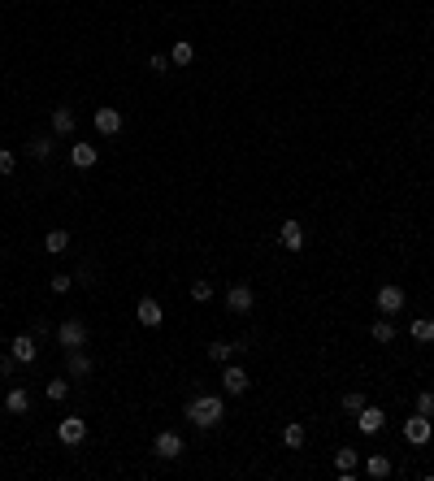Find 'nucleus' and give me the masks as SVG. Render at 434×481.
Masks as SVG:
<instances>
[{
	"mask_svg": "<svg viewBox=\"0 0 434 481\" xmlns=\"http://www.w3.org/2000/svg\"><path fill=\"white\" fill-rule=\"evenodd\" d=\"M66 373H70V382H87L96 373V360L83 347H74V351H66Z\"/></svg>",
	"mask_w": 434,
	"mask_h": 481,
	"instance_id": "nucleus-10",
	"label": "nucleus"
},
{
	"mask_svg": "<svg viewBox=\"0 0 434 481\" xmlns=\"http://www.w3.org/2000/svg\"><path fill=\"white\" fill-rule=\"evenodd\" d=\"M304 438H308V430H304L300 420H287V425H283V447H287V451H300Z\"/></svg>",
	"mask_w": 434,
	"mask_h": 481,
	"instance_id": "nucleus-22",
	"label": "nucleus"
},
{
	"mask_svg": "<svg viewBox=\"0 0 434 481\" xmlns=\"http://www.w3.org/2000/svg\"><path fill=\"white\" fill-rule=\"evenodd\" d=\"M430 438H434V416L413 412V416L404 420V443H413V447H430Z\"/></svg>",
	"mask_w": 434,
	"mask_h": 481,
	"instance_id": "nucleus-3",
	"label": "nucleus"
},
{
	"mask_svg": "<svg viewBox=\"0 0 434 481\" xmlns=\"http://www.w3.org/2000/svg\"><path fill=\"white\" fill-rule=\"evenodd\" d=\"M70 160H74V170H96L100 148H96L91 139H74V148H70Z\"/></svg>",
	"mask_w": 434,
	"mask_h": 481,
	"instance_id": "nucleus-15",
	"label": "nucleus"
},
{
	"mask_svg": "<svg viewBox=\"0 0 434 481\" xmlns=\"http://www.w3.org/2000/svg\"><path fill=\"white\" fill-rule=\"evenodd\" d=\"M187 447H183V434H174V430H161L156 438H152V455L156 460H178Z\"/></svg>",
	"mask_w": 434,
	"mask_h": 481,
	"instance_id": "nucleus-7",
	"label": "nucleus"
},
{
	"mask_svg": "<svg viewBox=\"0 0 434 481\" xmlns=\"http://www.w3.org/2000/svg\"><path fill=\"white\" fill-rule=\"evenodd\" d=\"M57 343H61L66 351L87 347V326H83V316H66V321H61V326H57Z\"/></svg>",
	"mask_w": 434,
	"mask_h": 481,
	"instance_id": "nucleus-4",
	"label": "nucleus"
},
{
	"mask_svg": "<svg viewBox=\"0 0 434 481\" xmlns=\"http://www.w3.org/2000/svg\"><path fill=\"white\" fill-rule=\"evenodd\" d=\"M252 304H256V295H252L248 282H231V286H226V308H231L235 316H248Z\"/></svg>",
	"mask_w": 434,
	"mask_h": 481,
	"instance_id": "nucleus-9",
	"label": "nucleus"
},
{
	"mask_svg": "<svg viewBox=\"0 0 434 481\" xmlns=\"http://www.w3.org/2000/svg\"><path fill=\"white\" fill-rule=\"evenodd\" d=\"M0 403L9 408V416H26V412H31V391H26V386H9V395L0 399Z\"/></svg>",
	"mask_w": 434,
	"mask_h": 481,
	"instance_id": "nucleus-18",
	"label": "nucleus"
},
{
	"mask_svg": "<svg viewBox=\"0 0 434 481\" xmlns=\"http://www.w3.org/2000/svg\"><path fill=\"white\" fill-rule=\"evenodd\" d=\"M417 412H421V416H434V391H421V395H417Z\"/></svg>",
	"mask_w": 434,
	"mask_h": 481,
	"instance_id": "nucleus-32",
	"label": "nucleus"
},
{
	"mask_svg": "<svg viewBox=\"0 0 434 481\" xmlns=\"http://www.w3.org/2000/svg\"><path fill=\"white\" fill-rule=\"evenodd\" d=\"M408 334H413V343H434V316H417L413 326H408Z\"/></svg>",
	"mask_w": 434,
	"mask_h": 481,
	"instance_id": "nucleus-24",
	"label": "nucleus"
},
{
	"mask_svg": "<svg viewBox=\"0 0 434 481\" xmlns=\"http://www.w3.org/2000/svg\"><path fill=\"white\" fill-rule=\"evenodd\" d=\"M0 399H5V395H0Z\"/></svg>",
	"mask_w": 434,
	"mask_h": 481,
	"instance_id": "nucleus-37",
	"label": "nucleus"
},
{
	"mask_svg": "<svg viewBox=\"0 0 434 481\" xmlns=\"http://www.w3.org/2000/svg\"><path fill=\"white\" fill-rule=\"evenodd\" d=\"M52 291H57V295H66L70 286H74V274H52V282H48Z\"/></svg>",
	"mask_w": 434,
	"mask_h": 481,
	"instance_id": "nucleus-30",
	"label": "nucleus"
},
{
	"mask_svg": "<svg viewBox=\"0 0 434 481\" xmlns=\"http://www.w3.org/2000/svg\"><path fill=\"white\" fill-rule=\"evenodd\" d=\"M183 416L196 425V430H217V425L226 420V403H222V395H196Z\"/></svg>",
	"mask_w": 434,
	"mask_h": 481,
	"instance_id": "nucleus-1",
	"label": "nucleus"
},
{
	"mask_svg": "<svg viewBox=\"0 0 434 481\" xmlns=\"http://www.w3.org/2000/svg\"><path fill=\"white\" fill-rule=\"evenodd\" d=\"M369 338L383 343V347H391V343H395V316H378L373 326H369Z\"/></svg>",
	"mask_w": 434,
	"mask_h": 481,
	"instance_id": "nucleus-19",
	"label": "nucleus"
},
{
	"mask_svg": "<svg viewBox=\"0 0 434 481\" xmlns=\"http://www.w3.org/2000/svg\"><path fill=\"white\" fill-rule=\"evenodd\" d=\"M14 368H18V360H14V356H0V373H5V378H9Z\"/></svg>",
	"mask_w": 434,
	"mask_h": 481,
	"instance_id": "nucleus-35",
	"label": "nucleus"
},
{
	"mask_svg": "<svg viewBox=\"0 0 434 481\" xmlns=\"http://www.w3.org/2000/svg\"><path fill=\"white\" fill-rule=\"evenodd\" d=\"M44 395H48L52 403H66V399H70V378H52V382H44Z\"/></svg>",
	"mask_w": 434,
	"mask_h": 481,
	"instance_id": "nucleus-26",
	"label": "nucleus"
},
{
	"mask_svg": "<svg viewBox=\"0 0 434 481\" xmlns=\"http://www.w3.org/2000/svg\"><path fill=\"white\" fill-rule=\"evenodd\" d=\"M356 430H360L365 438L383 434V430H387V412H383V408H373V403H365V408L356 412Z\"/></svg>",
	"mask_w": 434,
	"mask_h": 481,
	"instance_id": "nucleus-6",
	"label": "nucleus"
},
{
	"mask_svg": "<svg viewBox=\"0 0 434 481\" xmlns=\"http://www.w3.org/2000/svg\"><path fill=\"white\" fill-rule=\"evenodd\" d=\"M191 299H196V304H208V299H213V282H208V278H196V282H191Z\"/></svg>",
	"mask_w": 434,
	"mask_h": 481,
	"instance_id": "nucleus-27",
	"label": "nucleus"
},
{
	"mask_svg": "<svg viewBox=\"0 0 434 481\" xmlns=\"http://www.w3.org/2000/svg\"><path fill=\"white\" fill-rule=\"evenodd\" d=\"M26 330H31V334H35L39 343H44V338L52 334V326H48V321H44V316H35V321H31V326H26Z\"/></svg>",
	"mask_w": 434,
	"mask_h": 481,
	"instance_id": "nucleus-33",
	"label": "nucleus"
},
{
	"mask_svg": "<svg viewBox=\"0 0 434 481\" xmlns=\"http://www.w3.org/2000/svg\"><path fill=\"white\" fill-rule=\"evenodd\" d=\"M52 148H57V143H52V135H31V139H26V156H31V160H48Z\"/></svg>",
	"mask_w": 434,
	"mask_h": 481,
	"instance_id": "nucleus-20",
	"label": "nucleus"
},
{
	"mask_svg": "<svg viewBox=\"0 0 434 481\" xmlns=\"http://www.w3.org/2000/svg\"><path fill=\"white\" fill-rule=\"evenodd\" d=\"M196 61V48H191V39H178L174 48H170V66H178V70H187Z\"/></svg>",
	"mask_w": 434,
	"mask_h": 481,
	"instance_id": "nucleus-23",
	"label": "nucleus"
},
{
	"mask_svg": "<svg viewBox=\"0 0 434 481\" xmlns=\"http://www.w3.org/2000/svg\"><path fill=\"white\" fill-rule=\"evenodd\" d=\"M74 130H79L74 104H57V109H52V135H57V139H70Z\"/></svg>",
	"mask_w": 434,
	"mask_h": 481,
	"instance_id": "nucleus-14",
	"label": "nucleus"
},
{
	"mask_svg": "<svg viewBox=\"0 0 434 481\" xmlns=\"http://www.w3.org/2000/svg\"><path fill=\"white\" fill-rule=\"evenodd\" d=\"M248 386H252V382H248V368L226 360V364H222V395H248Z\"/></svg>",
	"mask_w": 434,
	"mask_h": 481,
	"instance_id": "nucleus-8",
	"label": "nucleus"
},
{
	"mask_svg": "<svg viewBox=\"0 0 434 481\" xmlns=\"http://www.w3.org/2000/svg\"><path fill=\"white\" fill-rule=\"evenodd\" d=\"M91 122H96V135H100V139H113V135H122V126H126L122 109H113V104H100V109L91 113Z\"/></svg>",
	"mask_w": 434,
	"mask_h": 481,
	"instance_id": "nucleus-2",
	"label": "nucleus"
},
{
	"mask_svg": "<svg viewBox=\"0 0 434 481\" xmlns=\"http://www.w3.org/2000/svg\"><path fill=\"white\" fill-rule=\"evenodd\" d=\"M365 472H369L373 481L391 477V455H383V451H378V455H369V460H365Z\"/></svg>",
	"mask_w": 434,
	"mask_h": 481,
	"instance_id": "nucleus-25",
	"label": "nucleus"
},
{
	"mask_svg": "<svg viewBox=\"0 0 434 481\" xmlns=\"http://www.w3.org/2000/svg\"><path fill=\"white\" fill-rule=\"evenodd\" d=\"M14 165H18V156L9 148H0V174H14Z\"/></svg>",
	"mask_w": 434,
	"mask_h": 481,
	"instance_id": "nucleus-34",
	"label": "nucleus"
},
{
	"mask_svg": "<svg viewBox=\"0 0 434 481\" xmlns=\"http://www.w3.org/2000/svg\"><path fill=\"white\" fill-rule=\"evenodd\" d=\"M404 286H395V282H387V286H378V295H373V304H378V312L383 316H395V312H404Z\"/></svg>",
	"mask_w": 434,
	"mask_h": 481,
	"instance_id": "nucleus-5",
	"label": "nucleus"
},
{
	"mask_svg": "<svg viewBox=\"0 0 434 481\" xmlns=\"http://www.w3.org/2000/svg\"><path fill=\"white\" fill-rule=\"evenodd\" d=\"M44 252H48V256L70 252V230H61V226H57V230H48V234H44Z\"/></svg>",
	"mask_w": 434,
	"mask_h": 481,
	"instance_id": "nucleus-21",
	"label": "nucleus"
},
{
	"mask_svg": "<svg viewBox=\"0 0 434 481\" xmlns=\"http://www.w3.org/2000/svg\"><path fill=\"white\" fill-rule=\"evenodd\" d=\"M335 464H339V472H356V451L352 447H339L335 451Z\"/></svg>",
	"mask_w": 434,
	"mask_h": 481,
	"instance_id": "nucleus-28",
	"label": "nucleus"
},
{
	"mask_svg": "<svg viewBox=\"0 0 434 481\" xmlns=\"http://www.w3.org/2000/svg\"><path fill=\"white\" fill-rule=\"evenodd\" d=\"M365 403H369V399H365V391H348V395H343V412H352V416H356Z\"/></svg>",
	"mask_w": 434,
	"mask_h": 481,
	"instance_id": "nucleus-29",
	"label": "nucleus"
},
{
	"mask_svg": "<svg viewBox=\"0 0 434 481\" xmlns=\"http://www.w3.org/2000/svg\"><path fill=\"white\" fill-rule=\"evenodd\" d=\"M135 321H139L143 330H156L161 321H166V308H161V304H156L152 295H143V299L135 304Z\"/></svg>",
	"mask_w": 434,
	"mask_h": 481,
	"instance_id": "nucleus-13",
	"label": "nucleus"
},
{
	"mask_svg": "<svg viewBox=\"0 0 434 481\" xmlns=\"http://www.w3.org/2000/svg\"><path fill=\"white\" fill-rule=\"evenodd\" d=\"M248 347H252L248 338H239V343H222V338H217V343H208V347H204V356H208L213 364H226L235 351H248Z\"/></svg>",
	"mask_w": 434,
	"mask_h": 481,
	"instance_id": "nucleus-16",
	"label": "nucleus"
},
{
	"mask_svg": "<svg viewBox=\"0 0 434 481\" xmlns=\"http://www.w3.org/2000/svg\"><path fill=\"white\" fill-rule=\"evenodd\" d=\"M9 356H14L18 364H35V356H39V338H35L31 330L14 334V343H9Z\"/></svg>",
	"mask_w": 434,
	"mask_h": 481,
	"instance_id": "nucleus-12",
	"label": "nucleus"
},
{
	"mask_svg": "<svg viewBox=\"0 0 434 481\" xmlns=\"http://www.w3.org/2000/svg\"><path fill=\"white\" fill-rule=\"evenodd\" d=\"M57 438H61L66 447H83V443H87V420H83V416H61Z\"/></svg>",
	"mask_w": 434,
	"mask_h": 481,
	"instance_id": "nucleus-11",
	"label": "nucleus"
},
{
	"mask_svg": "<svg viewBox=\"0 0 434 481\" xmlns=\"http://www.w3.org/2000/svg\"><path fill=\"white\" fill-rule=\"evenodd\" d=\"M278 243H283L287 252H304V226H300L296 217H287L283 230H278Z\"/></svg>",
	"mask_w": 434,
	"mask_h": 481,
	"instance_id": "nucleus-17",
	"label": "nucleus"
},
{
	"mask_svg": "<svg viewBox=\"0 0 434 481\" xmlns=\"http://www.w3.org/2000/svg\"><path fill=\"white\" fill-rule=\"evenodd\" d=\"M148 70H152V74H170V57H161V52H152V57H148Z\"/></svg>",
	"mask_w": 434,
	"mask_h": 481,
	"instance_id": "nucleus-31",
	"label": "nucleus"
},
{
	"mask_svg": "<svg viewBox=\"0 0 434 481\" xmlns=\"http://www.w3.org/2000/svg\"><path fill=\"white\" fill-rule=\"evenodd\" d=\"M74 282H79V286H91L96 278H91V269H79V274H74Z\"/></svg>",
	"mask_w": 434,
	"mask_h": 481,
	"instance_id": "nucleus-36",
	"label": "nucleus"
}]
</instances>
